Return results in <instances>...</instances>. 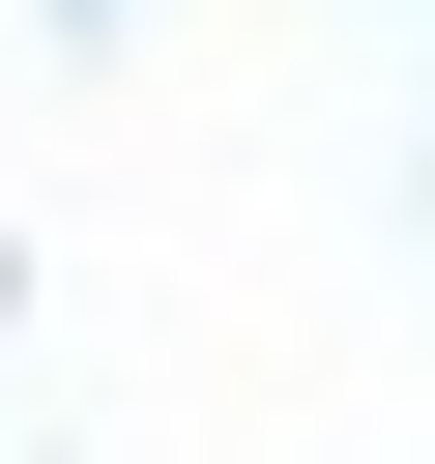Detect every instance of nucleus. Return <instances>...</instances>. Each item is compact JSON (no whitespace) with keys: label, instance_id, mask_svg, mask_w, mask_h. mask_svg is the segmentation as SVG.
<instances>
[{"label":"nucleus","instance_id":"obj_1","mask_svg":"<svg viewBox=\"0 0 435 464\" xmlns=\"http://www.w3.org/2000/svg\"><path fill=\"white\" fill-rule=\"evenodd\" d=\"M406 203H435V87H406Z\"/></svg>","mask_w":435,"mask_h":464},{"label":"nucleus","instance_id":"obj_2","mask_svg":"<svg viewBox=\"0 0 435 464\" xmlns=\"http://www.w3.org/2000/svg\"><path fill=\"white\" fill-rule=\"evenodd\" d=\"M0 319H29V261H0Z\"/></svg>","mask_w":435,"mask_h":464}]
</instances>
